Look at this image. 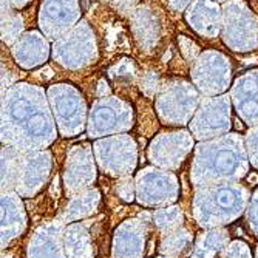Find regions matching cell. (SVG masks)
Instances as JSON below:
<instances>
[{"label":"cell","instance_id":"obj_1","mask_svg":"<svg viewBox=\"0 0 258 258\" xmlns=\"http://www.w3.org/2000/svg\"><path fill=\"white\" fill-rule=\"evenodd\" d=\"M56 119L43 88L16 84L2 98V143L22 152L45 150L56 136Z\"/></svg>","mask_w":258,"mask_h":258},{"label":"cell","instance_id":"obj_2","mask_svg":"<svg viewBox=\"0 0 258 258\" xmlns=\"http://www.w3.org/2000/svg\"><path fill=\"white\" fill-rule=\"evenodd\" d=\"M246 143L238 133L200 141L195 147L190 181L195 189L220 184H233L249 172Z\"/></svg>","mask_w":258,"mask_h":258},{"label":"cell","instance_id":"obj_3","mask_svg":"<svg viewBox=\"0 0 258 258\" xmlns=\"http://www.w3.org/2000/svg\"><path fill=\"white\" fill-rule=\"evenodd\" d=\"M250 201L247 187L233 182L200 187L195 190L192 214L198 226L218 229L238 220Z\"/></svg>","mask_w":258,"mask_h":258},{"label":"cell","instance_id":"obj_4","mask_svg":"<svg viewBox=\"0 0 258 258\" xmlns=\"http://www.w3.org/2000/svg\"><path fill=\"white\" fill-rule=\"evenodd\" d=\"M200 93L187 81H170L164 84L156 96V113L162 124L185 125L200 108Z\"/></svg>","mask_w":258,"mask_h":258},{"label":"cell","instance_id":"obj_5","mask_svg":"<svg viewBox=\"0 0 258 258\" xmlns=\"http://www.w3.org/2000/svg\"><path fill=\"white\" fill-rule=\"evenodd\" d=\"M223 40L232 51L258 48V19L244 0H229L224 5Z\"/></svg>","mask_w":258,"mask_h":258},{"label":"cell","instance_id":"obj_6","mask_svg":"<svg viewBox=\"0 0 258 258\" xmlns=\"http://www.w3.org/2000/svg\"><path fill=\"white\" fill-rule=\"evenodd\" d=\"M93 152L99 169L114 178L130 176L138 162V147L130 135H113L96 141Z\"/></svg>","mask_w":258,"mask_h":258},{"label":"cell","instance_id":"obj_7","mask_svg":"<svg viewBox=\"0 0 258 258\" xmlns=\"http://www.w3.org/2000/svg\"><path fill=\"white\" fill-rule=\"evenodd\" d=\"M48 101L62 136L72 138L82 133L87 119V104L73 85H51L48 88Z\"/></svg>","mask_w":258,"mask_h":258},{"label":"cell","instance_id":"obj_8","mask_svg":"<svg viewBox=\"0 0 258 258\" xmlns=\"http://www.w3.org/2000/svg\"><path fill=\"white\" fill-rule=\"evenodd\" d=\"M53 57L59 65L68 70H79L95 63L98 59L95 33L85 22L78 23L73 30L54 40Z\"/></svg>","mask_w":258,"mask_h":258},{"label":"cell","instance_id":"obj_9","mask_svg":"<svg viewBox=\"0 0 258 258\" xmlns=\"http://www.w3.org/2000/svg\"><path fill=\"white\" fill-rule=\"evenodd\" d=\"M133 125V108L119 98H101L91 105L88 116V136L101 138L122 135Z\"/></svg>","mask_w":258,"mask_h":258},{"label":"cell","instance_id":"obj_10","mask_svg":"<svg viewBox=\"0 0 258 258\" xmlns=\"http://www.w3.org/2000/svg\"><path fill=\"white\" fill-rule=\"evenodd\" d=\"M190 76L200 93L209 98L220 96L230 85L232 67L223 53L207 50L194 62Z\"/></svg>","mask_w":258,"mask_h":258},{"label":"cell","instance_id":"obj_11","mask_svg":"<svg viewBox=\"0 0 258 258\" xmlns=\"http://www.w3.org/2000/svg\"><path fill=\"white\" fill-rule=\"evenodd\" d=\"M136 200L146 207L169 206L178 200L179 184L175 173L147 167L136 175Z\"/></svg>","mask_w":258,"mask_h":258},{"label":"cell","instance_id":"obj_12","mask_svg":"<svg viewBox=\"0 0 258 258\" xmlns=\"http://www.w3.org/2000/svg\"><path fill=\"white\" fill-rule=\"evenodd\" d=\"M230 98L227 95L204 98L190 121V133L198 141H207L229 133L230 130Z\"/></svg>","mask_w":258,"mask_h":258},{"label":"cell","instance_id":"obj_13","mask_svg":"<svg viewBox=\"0 0 258 258\" xmlns=\"http://www.w3.org/2000/svg\"><path fill=\"white\" fill-rule=\"evenodd\" d=\"M93 155V146L87 143L73 146L68 150L63 166V190L68 198L91 189L96 181V158Z\"/></svg>","mask_w":258,"mask_h":258},{"label":"cell","instance_id":"obj_14","mask_svg":"<svg viewBox=\"0 0 258 258\" xmlns=\"http://www.w3.org/2000/svg\"><path fill=\"white\" fill-rule=\"evenodd\" d=\"M194 149V135L179 132H162L153 138L147 155L153 166L164 170H176Z\"/></svg>","mask_w":258,"mask_h":258},{"label":"cell","instance_id":"obj_15","mask_svg":"<svg viewBox=\"0 0 258 258\" xmlns=\"http://www.w3.org/2000/svg\"><path fill=\"white\" fill-rule=\"evenodd\" d=\"M51 167L53 158L50 150L23 152L14 192L23 198L36 197L48 182Z\"/></svg>","mask_w":258,"mask_h":258},{"label":"cell","instance_id":"obj_16","mask_svg":"<svg viewBox=\"0 0 258 258\" xmlns=\"http://www.w3.org/2000/svg\"><path fill=\"white\" fill-rule=\"evenodd\" d=\"M81 7L78 0H45L39 11V27L45 36L57 40L78 25Z\"/></svg>","mask_w":258,"mask_h":258},{"label":"cell","instance_id":"obj_17","mask_svg":"<svg viewBox=\"0 0 258 258\" xmlns=\"http://www.w3.org/2000/svg\"><path fill=\"white\" fill-rule=\"evenodd\" d=\"M147 238V223L141 218H132L114 230L111 258H144Z\"/></svg>","mask_w":258,"mask_h":258},{"label":"cell","instance_id":"obj_18","mask_svg":"<svg viewBox=\"0 0 258 258\" xmlns=\"http://www.w3.org/2000/svg\"><path fill=\"white\" fill-rule=\"evenodd\" d=\"M65 226L59 220L39 226L28 241L27 258H68L63 244Z\"/></svg>","mask_w":258,"mask_h":258},{"label":"cell","instance_id":"obj_19","mask_svg":"<svg viewBox=\"0 0 258 258\" xmlns=\"http://www.w3.org/2000/svg\"><path fill=\"white\" fill-rule=\"evenodd\" d=\"M230 99L247 125H258V70H249L237 78L230 90Z\"/></svg>","mask_w":258,"mask_h":258},{"label":"cell","instance_id":"obj_20","mask_svg":"<svg viewBox=\"0 0 258 258\" xmlns=\"http://www.w3.org/2000/svg\"><path fill=\"white\" fill-rule=\"evenodd\" d=\"M185 20L203 37H217L223 27V11L212 0H194L185 11Z\"/></svg>","mask_w":258,"mask_h":258},{"label":"cell","instance_id":"obj_21","mask_svg":"<svg viewBox=\"0 0 258 258\" xmlns=\"http://www.w3.org/2000/svg\"><path fill=\"white\" fill-rule=\"evenodd\" d=\"M27 230V212L16 192H2V249Z\"/></svg>","mask_w":258,"mask_h":258},{"label":"cell","instance_id":"obj_22","mask_svg":"<svg viewBox=\"0 0 258 258\" xmlns=\"http://www.w3.org/2000/svg\"><path fill=\"white\" fill-rule=\"evenodd\" d=\"M132 33L141 50L152 51L161 37V20L150 5H141L132 13Z\"/></svg>","mask_w":258,"mask_h":258},{"label":"cell","instance_id":"obj_23","mask_svg":"<svg viewBox=\"0 0 258 258\" xmlns=\"http://www.w3.org/2000/svg\"><path fill=\"white\" fill-rule=\"evenodd\" d=\"M11 53L22 68L31 70L42 65L46 60L50 48L48 42L40 33L31 31L20 36V39L13 45Z\"/></svg>","mask_w":258,"mask_h":258},{"label":"cell","instance_id":"obj_24","mask_svg":"<svg viewBox=\"0 0 258 258\" xmlns=\"http://www.w3.org/2000/svg\"><path fill=\"white\" fill-rule=\"evenodd\" d=\"M101 204V194L98 189L91 187L68 200L67 206L60 210L57 220L63 224H72L82 218L93 215Z\"/></svg>","mask_w":258,"mask_h":258},{"label":"cell","instance_id":"obj_25","mask_svg":"<svg viewBox=\"0 0 258 258\" xmlns=\"http://www.w3.org/2000/svg\"><path fill=\"white\" fill-rule=\"evenodd\" d=\"M63 244L68 258H93L95 244L90 233V223H72L65 226Z\"/></svg>","mask_w":258,"mask_h":258},{"label":"cell","instance_id":"obj_26","mask_svg":"<svg viewBox=\"0 0 258 258\" xmlns=\"http://www.w3.org/2000/svg\"><path fill=\"white\" fill-rule=\"evenodd\" d=\"M229 232L218 227L201 232L189 258H215L218 253H223L224 247L229 244Z\"/></svg>","mask_w":258,"mask_h":258},{"label":"cell","instance_id":"obj_27","mask_svg":"<svg viewBox=\"0 0 258 258\" xmlns=\"http://www.w3.org/2000/svg\"><path fill=\"white\" fill-rule=\"evenodd\" d=\"M194 246V233L181 226L169 233H164L159 243V253L164 258H182L187 252H192Z\"/></svg>","mask_w":258,"mask_h":258},{"label":"cell","instance_id":"obj_28","mask_svg":"<svg viewBox=\"0 0 258 258\" xmlns=\"http://www.w3.org/2000/svg\"><path fill=\"white\" fill-rule=\"evenodd\" d=\"M22 153V150H17L11 146L2 147V192H14Z\"/></svg>","mask_w":258,"mask_h":258},{"label":"cell","instance_id":"obj_29","mask_svg":"<svg viewBox=\"0 0 258 258\" xmlns=\"http://www.w3.org/2000/svg\"><path fill=\"white\" fill-rule=\"evenodd\" d=\"M152 221L156 230L164 235V233H169L182 226V212L176 206H167V207L158 209L152 215Z\"/></svg>","mask_w":258,"mask_h":258},{"label":"cell","instance_id":"obj_30","mask_svg":"<svg viewBox=\"0 0 258 258\" xmlns=\"http://www.w3.org/2000/svg\"><path fill=\"white\" fill-rule=\"evenodd\" d=\"M23 31L22 16L16 11L2 13V40L8 45H14Z\"/></svg>","mask_w":258,"mask_h":258},{"label":"cell","instance_id":"obj_31","mask_svg":"<svg viewBox=\"0 0 258 258\" xmlns=\"http://www.w3.org/2000/svg\"><path fill=\"white\" fill-rule=\"evenodd\" d=\"M244 143H246L249 161L258 170V125L249 128V132L246 133V138H244Z\"/></svg>","mask_w":258,"mask_h":258},{"label":"cell","instance_id":"obj_32","mask_svg":"<svg viewBox=\"0 0 258 258\" xmlns=\"http://www.w3.org/2000/svg\"><path fill=\"white\" fill-rule=\"evenodd\" d=\"M221 258H252V252L244 241L235 240L224 247Z\"/></svg>","mask_w":258,"mask_h":258},{"label":"cell","instance_id":"obj_33","mask_svg":"<svg viewBox=\"0 0 258 258\" xmlns=\"http://www.w3.org/2000/svg\"><path fill=\"white\" fill-rule=\"evenodd\" d=\"M116 194L118 197L127 203H132L136 197V182H133L132 176L119 178L116 182Z\"/></svg>","mask_w":258,"mask_h":258},{"label":"cell","instance_id":"obj_34","mask_svg":"<svg viewBox=\"0 0 258 258\" xmlns=\"http://www.w3.org/2000/svg\"><path fill=\"white\" fill-rule=\"evenodd\" d=\"M161 87L162 85H159V76L155 72H147L141 78V90L147 98H153L158 90H161Z\"/></svg>","mask_w":258,"mask_h":258},{"label":"cell","instance_id":"obj_35","mask_svg":"<svg viewBox=\"0 0 258 258\" xmlns=\"http://www.w3.org/2000/svg\"><path fill=\"white\" fill-rule=\"evenodd\" d=\"M246 217H247V223H249L252 232L258 237V189L253 192V195L249 201Z\"/></svg>","mask_w":258,"mask_h":258},{"label":"cell","instance_id":"obj_36","mask_svg":"<svg viewBox=\"0 0 258 258\" xmlns=\"http://www.w3.org/2000/svg\"><path fill=\"white\" fill-rule=\"evenodd\" d=\"M179 45H181V51L185 56V59L189 62H195L200 57V50H198V45H195L192 40L185 39L182 36H179Z\"/></svg>","mask_w":258,"mask_h":258},{"label":"cell","instance_id":"obj_37","mask_svg":"<svg viewBox=\"0 0 258 258\" xmlns=\"http://www.w3.org/2000/svg\"><path fill=\"white\" fill-rule=\"evenodd\" d=\"M30 0H2V10L4 11H16L23 8Z\"/></svg>","mask_w":258,"mask_h":258},{"label":"cell","instance_id":"obj_38","mask_svg":"<svg viewBox=\"0 0 258 258\" xmlns=\"http://www.w3.org/2000/svg\"><path fill=\"white\" fill-rule=\"evenodd\" d=\"M194 0H169V4L173 11H184L185 8H189V5Z\"/></svg>","mask_w":258,"mask_h":258},{"label":"cell","instance_id":"obj_39","mask_svg":"<svg viewBox=\"0 0 258 258\" xmlns=\"http://www.w3.org/2000/svg\"><path fill=\"white\" fill-rule=\"evenodd\" d=\"M2 258H13V256H11V255H10V253H7V255H5V253H4V256H2Z\"/></svg>","mask_w":258,"mask_h":258},{"label":"cell","instance_id":"obj_40","mask_svg":"<svg viewBox=\"0 0 258 258\" xmlns=\"http://www.w3.org/2000/svg\"><path fill=\"white\" fill-rule=\"evenodd\" d=\"M255 258H258V246H256V249H255Z\"/></svg>","mask_w":258,"mask_h":258},{"label":"cell","instance_id":"obj_41","mask_svg":"<svg viewBox=\"0 0 258 258\" xmlns=\"http://www.w3.org/2000/svg\"><path fill=\"white\" fill-rule=\"evenodd\" d=\"M159 258H164V256H159Z\"/></svg>","mask_w":258,"mask_h":258}]
</instances>
